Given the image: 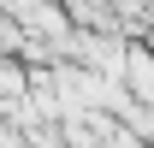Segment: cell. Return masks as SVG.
<instances>
[{"label": "cell", "instance_id": "obj_1", "mask_svg": "<svg viewBox=\"0 0 154 148\" xmlns=\"http://www.w3.org/2000/svg\"><path fill=\"white\" fill-rule=\"evenodd\" d=\"M148 148H154V136H148Z\"/></svg>", "mask_w": 154, "mask_h": 148}]
</instances>
